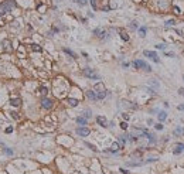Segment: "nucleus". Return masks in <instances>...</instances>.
Here are the masks:
<instances>
[{"label":"nucleus","instance_id":"nucleus-17","mask_svg":"<svg viewBox=\"0 0 184 174\" xmlns=\"http://www.w3.org/2000/svg\"><path fill=\"white\" fill-rule=\"evenodd\" d=\"M82 116H84V118H86V119H89V118L92 116V111H91V109H85V111L82 112Z\"/></svg>","mask_w":184,"mask_h":174},{"label":"nucleus","instance_id":"nucleus-12","mask_svg":"<svg viewBox=\"0 0 184 174\" xmlns=\"http://www.w3.org/2000/svg\"><path fill=\"white\" fill-rule=\"evenodd\" d=\"M77 123H78V125H81V126H86L88 119H86V118H84V116H79V118H77Z\"/></svg>","mask_w":184,"mask_h":174},{"label":"nucleus","instance_id":"nucleus-33","mask_svg":"<svg viewBox=\"0 0 184 174\" xmlns=\"http://www.w3.org/2000/svg\"><path fill=\"white\" fill-rule=\"evenodd\" d=\"M181 133H183V130H181V129H180V127H178V129H176V130H174V135H176V136H177V135H178V136H180V135H181Z\"/></svg>","mask_w":184,"mask_h":174},{"label":"nucleus","instance_id":"nucleus-18","mask_svg":"<svg viewBox=\"0 0 184 174\" xmlns=\"http://www.w3.org/2000/svg\"><path fill=\"white\" fill-rule=\"evenodd\" d=\"M123 105H125L126 108H130V109H138V106H136V105H132V102H126V101H123Z\"/></svg>","mask_w":184,"mask_h":174},{"label":"nucleus","instance_id":"nucleus-37","mask_svg":"<svg viewBox=\"0 0 184 174\" xmlns=\"http://www.w3.org/2000/svg\"><path fill=\"white\" fill-rule=\"evenodd\" d=\"M156 48H157V50H164V48H166V45H164V44H157V45H156Z\"/></svg>","mask_w":184,"mask_h":174},{"label":"nucleus","instance_id":"nucleus-21","mask_svg":"<svg viewBox=\"0 0 184 174\" xmlns=\"http://www.w3.org/2000/svg\"><path fill=\"white\" fill-rule=\"evenodd\" d=\"M64 52H67L68 55H71L72 58H77V54L74 52V51H71V50H68V48H64Z\"/></svg>","mask_w":184,"mask_h":174},{"label":"nucleus","instance_id":"nucleus-14","mask_svg":"<svg viewBox=\"0 0 184 174\" xmlns=\"http://www.w3.org/2000/svg\"><path fill=\"white\" fill-rule=\"evenodd\" d=\"M108 95H109V92H108V91H101V92H96L98 101H102V99H105Z\"/></svg>","mask_w":184,"mask_h":174},{"label":"nucleus","instance_id":"nucleus-46","mask_svg":"<svg viewBox=\"0 0 184 174\" xmlns=\"http://www.w3.org/2000/svg\"><path fill=\"white\" fill-rule=\"evenodd\" d=\"M183 79H184V77H183Z\"/></svg>","mask_w":184,"mask_h":174},{"label":"nucleus","instance_id":"nucleus-34","mask_svg":"<svg viewBox=\"0 0 184 174\" xmlns=\"http://www.w3.org/2000/svg\"><path fill=\"white\" fill-rule=\"evenodd\" d=\"M4 152H6V153H7L9 156H12V154H13V150H10L9 147H4Z\"/></svg>","mask_w":184,"mask_h":174},{"label":"nucleus","instance_id":"nucleus-11","mask_svg":"<svg viewBox=\"0 0 184 174\" xmlns=\"http://www.w3.org/2000/svg\"><path fill=\"white\" fill-rule=\"evenodd\" d=\"M10 105H12V106H16V108L20 106V105H21V99H20V98H12V99H10Z\"/></svg>","mask_w":184,"mask_h":174},{"label":"nucleus","instance_id":"nucleus-30","mask_svg":"<svg viewBox=\"0 0 184 174\" xmlns=\"http://www.w3.org/2000/svg\"><path fill=\"white\" fill-rule=\"evenodd\" d=\"M95 89H96V91H99V89H101V91H105L102 84H96V85H95Z\"/></svg>","mask_w":184,"mask_h":174},{"label":"nucleus","instance_id":"nucleus-23","mask_svg":"<svg viewBox=\"0 0 184 174\" xmlns=\"http://www.w3.org/2000/svg\"><path fill=\"white\" fill-rule=\"evenodd\" d=\"M146 31H147V30H146V27H140V28H139V34H140V37H144V35H146Z\"/></svg>","mask_w":184,"mask_h":174},{"label":"nucleus","instance_id":"nucleus-41","mask_svg":"<svg viewBox=\"0 0 184 174\" xmlns=\"http://www.w3.org/2000/svg\"><path fill=\"white\" fill-rule=\"evenodd\" d=\"M12 132H13V127H7L6 129V133H12Z\"/></svg>","mask_w":184,"mask_h":174},{"label":"nucleus","instance_id":"nucleus-27","mask_svg":"<svg viewBox=\"0 0 184 174\" xmlns=\"http://www.w3.org/2000/svg\"><path fill=\"white\" fill-rule=\"evenodd\" d=\"M85 146H86V147H89V149H91V150H93V152H96V147H95L93 144H91V143L85 142Z\"/></svg>","mask_w":184,"mask_h":174},{"label":"nucleus","instance_id":"nucleus-25","mask_svg":"<svg viewBox=\"0 0 184 174\" xmlns=\"http://www.w3.org/2000/svg\"><path fill=\"white\" fill-rule=\"evenodd\" d=\"M47 92H48L47 86H41V88H40V94H41V95H47Z\"/></svg>","mask_w":184,"mask_h":174},{"label":"nucleus","instance_id":"nucleus-1","mask_svg":"<svg viewBox=\"0 0 184 174\" xmlns=\"http://www.w3.org/2000/svg\"><path fill=\"white\" fill-rule=\"evenodd\" d=\"M13 7H14V1L13 0H4V1H1L0 3V16L7 14Z\"/></svg>","mask_w":184,"mask_h":174},{"label":"nucleus","instance_id":"nucleus-20","mask_svg":"<svg viewBox=\"0 0 184 174\" xmlns=\"http://www.w3.org/2000/svg\"><path fill=\"white\" fill-rule=\"evenodd\" d=\"M149 85H152V86H154L156 89H159V88H160V84H159V82H157L156 79H152V81L149 82Z\"/></svg>","mask_w":184,"mask_h":174},{"label":"nucleus","instance_id":"nucleus-36","mask_svg":"<svg viewBox=\"0 0 184 174\" xmlns=\"http://www.w3.org/2000/svg\"><path fill=\"white\" fill-rule=\"evenodd\" d=\"M166 24H167V26H174V24H176V21H174V20H167V21H166Z\"/></svg>","mask_w":184,"mask_h":174},{"label":"nucleus","instance_id":"nucleus-43","mask_svg":"<svg viewBox=\"0 0 184 174\" xmlns=\"http://www.w3.org/2000/svg\"><path fill=\"white\" fill-rule=\"evenodd\" d=\"M178 111H184V105H178Z\"/></svg>","mask_w":184,"mask_h":174},{"label":"nucleus","instance_id":"nucleus-4","mask_svg":"<svg viewBox=\"0 0 184 174\" xmlns=\"http://www.w3.org/2000/svg\"><path fill=\"white\" fill-rule=\"evenodd\" d=\"M143 55L144 57H147V58H150L152 61H154V62H160V60H159V57H157V54L154 52V51H143Z\"/></svg>","mask_w":184,"mask_h":174},{"label":"nucleus","instance_id":"nucleus-7","mask_svg":"<svg viewBox=\"0 0 184 174\" xmlns=\"http://www.w3.org/2000/svg\"><path fill=\"white\" fill-rule=\"evenodd\" d=\"M93 34H95L96 37L102 38V40H105V38H108V35H109V34H108V33L105 31V30H104V28H99V27L93 30Z\"/></svg>","mask_w":184,"mask_h":174},{"label":"nucleus","instance_id":"nucleus-10","mask_svg":"<svg viewBox=\"0 0 184 174\" xmlns=\"http://www.w3.org/2000/svg\"><path fill=\"white\" fill-rule=\"evenodd\" d=\"M1 45H3V50L6 51V52H9V51H12V48H10V41L9 40H3V43H1Z\"/></svg>","mask_w":184,"mask_h":174},{"label":"nucleus","instance_id":"nucleus-38","mask_svg":"<svg viewBox=\"0 0 184 174\" xmlns=\"http://www.w3.org/2000/svg\"><path fill=\"white\" fill-rule=\"evenodd\" d=\"M178 95H181L184 98V88H178Z\"/></svg>","mask_w":184,"mask_h":174},{"label":"nucleus","instance_id":"nucleus-5","mask_svg":"<svg viewBox=\"0 0 184 174\" xmlns=\"http://www.w3.org/2000/svg\"><path fill=\"white\" fill-rule=\"evenodd\" d=\"M41 106L44 108V109H51L52 106H54V102H52V99H48V98H43L41 99Z\"/></svg>","mask_w":184,"mask_h":174},{"label":"nucleus","instance_id":"nucleus-35","mask_svg":"<svg viewBox=\"0 0 184 174\" xmlns=\"http://www.w3.org/2000/svg\"><path fill=\"white\" fill-rule=\"evenodd\" d=\"M75 1H77V3H79L81 6H84V4H86V3H88V0H75Z\"/></svg>","mask_w":184,"mask_h":174},{"label":"nucleus","instance_id":"nucleus-31","mask_svg":"<svg viewBox=\"0 0 184 174\" xmlns=\"http://www.w3.org/2000/svg\"><path fill=\"white\" fill-rule=\"evenodd\" d=\"M119 126H121V129L126 130V129H127V123H126V122H121V125H119Z\"/></svg>","mask_w":184,"mask_h":174},{"label":"nucleus","instance_id":"nucleus-40","mask_svg":"<svg viewBox=\"0 0 184 174\" xmlns=\"http://www.w3.org/2000/svg\"><path fill=\"white\" fill-rule=\"evenodd\" d=\"M123 119H125V120H129V115H127V113H123Z\"/></svg>","mask_w":184,"mask_h":174},{"label":"nucleus","instance_id":"nucleus-44","mask_svg":"<svg viewBox=\"0 0 184 174\" xmlns=\"http://www.w3.org/2000/svg\"><path fill=\"white\" fill-rule=\"evenodd\" d=\"M121 171H122L123 174H129V171H127V170H123V168H122V170H121Z\"/></svg>","mask_w":184,"mask_h":174},{"label":"nucleus","instance_id":"nucleus-2","mask_svg":"<svg viewBox=\"0 0 184 174\" xmlns=\"http://www.w3.org/2000/svg\"><path fill=\"white\" fill-rule=\"evenodd\" d=\"M132 65H133L136 69H144L146 72H152V67H150L149 64H146L144 61H142V60H136V61H133Z\"/></svg>","mask_w":184,"mask_h":174},{"label":"nucleus","instance_id":"nucleus-3","mask_svg":"<svg viewBox=\"0 0 184 174\" xmlns=\"http://www.w3.org/2000/svg\"><path fill=\"white\" fill-rule=\"evenodd\" d=\"M82 74L85 75V77H88L89 79H95V81H98V79H101V77L93 71V69H91V68H85L84 71H82Z\"/></svg>","mask_w":184,"mask_h":174},{"label":"nucleus","instance_id":"nucleus-47","mask_svg":"<svg viewBox=\"0 0 184 174\" xmlns=\"http://www.w3.org/2000/svg\"><path fill=\"white\" fill-rule=\"evenodd\" d=\"M61 1H62V0H61Z\"/></svg>","mask_w":184,"mask_h":174},{"label":"nucleus","instance_id":"nucleus-15","mask_svg":"<svg viewBox=\"0 0 184 174\" xmlns=\"http://www.w3.org/2000/svg\"><path fill=\"white\" fill-rule=\"evenodd\" d=\"M157 118H159V120H160V122H164V120H166V119H167V113H166V112H159V115H157Z\"/></svg>","mask_w":184,"mask_h":174},{"label":"nucleus","instance_id":"nucleus-39","mask_svg":"<svg viewBox=\"0 0 184 174\" xmlns=\"http://www.w3.org/2000/svg\"><path fill=\"white\" fill-rule=\"evenodd\" d=\"M166 57H176L174 52H166Z\"/></svg>","mask_w":184,"mask_h":174},{"label":"nucleus","instance_id":"nucleus-26","mask_svg":"<svg viewBox=\"0 0 184 174\" xmlns=\"http://www.w3.org/2000/svg\"><path fill=\"white\" fill-rule=\"evenodd\" d=\"M91 1V6L93 10H98V4H96V0H89Z\"/></svg>","mask_w":184,"mask_h":174},{"label":"nucleus","instance_id":"nucleus-16","mask_svg":"<svg viewBox=\"0 0 184 174\" xmlns=\"http://www.w3.org/2000/svg\"><path fill=\"white\" fill-rule=\"evenodd\" d=\"M67 102H68V105H69V106H74V108L78 106V103H79L77 99H72V98H68V99H67Z\"/></svg>","mask_w":184,"mask_h":174},{"label":"nucleus","instance_id":"nucleus-45","mask_svg":"<svg viewBox=\"0 0 184 174\" xmlns=\"http://www.w3.org/2000/svg\"><path fill=\"white\" fill-rule=\"evenodd\" d=\"M183 133H184V129H183Z\"/></svg>","mask_w":184,"mask_h":174},{"label":"nucleus","instance_id":"nucleus-19","mask_svg":"<svg viewBox=\"0 0 184 174\" xmlns=\"http://www.w3.org/2000/svg\"><path fill=\"white\" fill-rule=\"evenodd\" d=\"M119 33H121V38H122L123 41H129V35H127L126 33L122 31V30H119Z\"/></svg>","mask_w":184,"mask_h":174},{"label":"nucleus","instance_id":"nucleus-29","mask_svg":"<svg viewBox=\"0 0 184 174\" xmlns=\"http://www.w3.org/2000/svg\"><path fill=\"white\" fill-rule=\"evenodd\" d=\"M130 28H132V30H138V23H136V21H132V23H130Z\"/></svg>","mask_w":184,"mask_h":174},{"label":"nucleus","instance_id":"nucleus-24","mask_svg":"<svg viewBox=\"0 0 184 174\" xmlns=\"http://www.w3.org/2000/svg\"><path fill=\"white\" fill-rule=\"evenodd\" d=\"M31 47H33V50H34V51H38V52H41V51H43V48L40 47L38 44H33Z\"/></svg>","mask_w":184,"mask_h":174},{"label":"nucleus","instance_id":"nucleus-22","mask_svg":"<svg viewBox=\"0 0 184 174\" xmlns=\"http://www.w3.org/2000/svg\"><path fill=\"white\" fill-rule=\"evenodd\" d=\"M119 149H121V143L115 142V143H113V144H112V150H113V152H118Z\"/></svg>","mask_w":184,"mask_h":174},{"label":"nucleus","instance_id":"nucleus-6","mask_svg":"<svg viewBox=\"0 0 184 174\" xmlns=\"http://www.w3.org/2000/svg\"><path fill=\"white\" fill-rule=\"evenodd\" d=\"M89 133H91V130H89L88 127H85V126L77 127V135L78 136H81V137H86Z\"/></svg>","mask_w":184,"mask_h":174},{"label":"nucleus","instance_id":"nucleus-32","mask_svg":"<svg viewBox=\"0 0 184 174\" xmlns=\"http://www.w3.org/2000/svg\"><path fill=\"white\" fill-rule=\"evenodd\" d=\"M154 129L156 130H163V125L161 123H157V125H154Z\"/></svg>","mask_w":184,"mask_h":174},{"label":"nucleus","instance_id":"nucleus-28","mask_svg":"<svg viewBox=\"0 0 184 174\" xmlns=\"http://www.w3.org/2000/svg\"><path fill=\"white\" fill-rule=\"evenodd\" d=\"M10 115H12V118L16 119V120H18V119H20V116H18V113H17V112H12Z\"/></svg>","mask_w":184,"mask_h":174},{"label":"nucleus","instance_id":"nucleus-8","mask_svg":"<svg viewBox=\"0 0 184 174\" xmlns=\"http://www.w3.org/2000/svg\"><path fill=\"white\" fill-rule=\"evenodd\" d=\"M96 123L99 125V126H102V127H108V120H106V118L105 116H102V115H99V116H96Z\"/></svg>","mask_w":184,"mask_h":174},{"label":"nucleus","instance_id":"nucleus-13","mask_svg":"<svg viewBox=\"0 0 184 174\" xmlns=\"http://www.w3.org/2000/svg\"><path fill=\"white\" fill-rule=\"evenodd\" d=\"M181 152H184V144H183V143H177V144H176V150H174V154H180Z\"/></svg>","mask_w":184,"mask_h":174},{"label":"nucleus","instance_id":"nucleus-9","mask_svg":"<svg viewBox=\"0 0 184 174\" xmlns=\"http://www.w3.org/2000/svg\"><path fill=\"white\" fill-rule=\"evenodd\" d=\"M86 98H88L89 101H98V96H96V92H95V91H92V89H89V91H86Z\"/></svg>","mask_w":184,"mask_h":174},{"label":"nucleus","instance_id":"nucleus-42","mask_svg":"<svg viewBox=\"0 0 184 174\" xmlns=\"http://www.w3.org/2000/svg\"><path fill=\"white\" fill-rule=\"evenodd\" d=\"M174 11H176L177 14H180V9H178V7H174Z\"/></svg>","mask_w":184,"mask_h":174}]
</instances>
